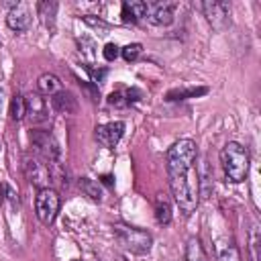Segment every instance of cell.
I'll return each instance as SVG.
<instances>
[{"label": "cell", "mask_w": 261, "mask_h": 261, "mask_svg": "<svg viewBox=\"0 0 261 261\" xmlns=\"http://www.w3.org/2000/svg\"><path fill=\"white\" fill-rule=\"evenodd\" d=\"M37 12H39V16H41V20H43L45 27H53L55 12H57V4H55V2H49V0L39 2V4H37Z\"/></svg>", "instance_id": "obj_18"}, {"label": "cell", "mask_w": 261, "mask_h": 261, "mask_svg": "<svg viewBox=\"0 0 261 261\" xmlns=\"http://www.w3.org/2000/svg\"><path fill=\"white\" fill-rule=\"evenodd\" d=\"M4 196H6V188L0 184V206H2V202H4Z\"/></svg>", "instance_id": "obj_27"}, {"label": "cell", "mask_w": 261, "mask_h": 261, "mask_svg": "<svg viewBox=\"0 0 261 261\" xmlns=\"http://www.w3.org/2000/svg\"><path fill=\"white\" fill-rule=\"evenodd\" d=\"M184 261H206V255H204V249L200 245V241L196 237L188 239V245H186V257Z\"/></svg>", "instance_id": "obj_19"}, {"label": "cell", "mask_w": 261, "mask_h": 261, "mask_svg": "<svg viewBox=\"0 0 261 261\" xmlns=\"http://www.w3.org/2000/svg\"><path fill=\"white\" fill-rule=\"evenodd\" d=\"M112 232H114V239L116 243L130 251V253H147L153 245V237L143 230V228H137V226H130V224H122V222H116L112 226Z\"/></svg>", "instance_id": "obj_3"}, {"label": "cell", "mask_w": 261, "mask_h": 261, "mask_svg": "<svg viewBox=\"0 0 261 261\" xmlns=\"http://www.w3.org/2000/svg\"><path fill=\"white\" fill-rule=\"evenodd\" d=\"M141 53H143V45L141 43H128V45H124L120 49V55H122L124 61H135Z\"/></svg>", "instance_id": "obj_23"}, {"label": "cell", "mask_w": 261, "mask_h": 261, "mask_svg": "<svg viewBox=\"0 0 261 261\" xmlns=\"http://www.w3.org/2000/svg\"><path fill=\"white\" fill-rule=\"evenodd\" d=\"M218 261H241V251L237 249V245H226L224 249H220L218 253Z\"/></svg>", "instance_id": "obj_24"}, {"label": "cell", "mask_w": 261, "mask_h": 261, "mask_svg": "<svg viewBox=\"0 0 261 261\" xmlns=\"http://www.w3.org/2000/svg\"><path fill=\"white\" fill-rule=\"evenodd\" d=\"M135 96H141V92L135 90V88L133 90H116V92H112L108 96V104L110 106H116V108H124V106H128V104H133V102L139 100Z\"/></svg>", "instance_id": "obj_14"}, {"label": "cell", "mask_w": 261, "mask_h": 261, "mask_svg": "<svg viewBox=\"0 0 261 261\" xmlns=\"http://www.w3.org/2000/svg\"><path fill=\"white\" fill-rule=\"evenodd\" d=\"M59 212V194L53 188H43L35 196V214L43 224H53Z\"/></svg>", "instance_id": "obj_4"}, {"label": "cell", "mask_w": 261, "mask_h": 261, "mask_svg": "<svg viewBox=\"0 0 261 261\" xmlns=\"http://www.w3.org/2000/svg\"><path fill=\"white\" fill-rule=\"evenodd\" d=\"M175 2H145V20L155 27H165L173 20Z\"/></svg>", "instance_id": "obj_8"}, {"label": "cell", "mask_w": 261, "mask_h": 261, "mask_svg": "<svg viewBox=\"0 0 261 261\" xmlns=\"http://www.w3.org/2000/svg\"><path fill=\"white\" fill-rule=\"evenodd\" d=\"M208 90L206 88H177V90H171L167 94V100H186V98H196V96H202L206 94Z\"/></svg>", "instance_id": "obj_21"}, {"label": "cell", "mask_w": 261, "mask_h": 261, "mask_svg": "<svg viewBox=\"0 0 261 261\" xmlns=\"http://www.w3.org/2000/svg\"><path fill=\"white\" fill-rule=\"evenodd\" d=\"M196 159H198V149L192 139H179L167 149L169 190L184 216L196 212L200 202Z\"/></svg>", "instance_id": "obj_1"}, {"label": "cell", "mask_w": 261, "mask_h": 261, "mask_svg": "<svg viewBox=\"0 0 261 261\" xmlns=\"http://www.w3.org/2000/svg\"><path fill=\"white\" fill-rule=\"evenodd\" d=\"M80 188H82V192L92 200V202H102V188H100V184L98 181H94V179H90V177H82L80 179Z\"/></svg>", "instance_id": "obj_17"}, {"label": "cell", "mask_w": 261, "mask_h": 261, "mask_svg": "<svg viewBox=\"0 0 261 261\" xmlns=\"http://www.w3.org/2000/svg\"><path fill=\"white\" fill-rule=\"evenodd\" d=\"M122 133H124V122H122V120L106 122V124H100V126L96 128V141H98L102 147L112 149V147L122 139Z\"/></svg>", "instance_id": "obj_10"}, {"label": "cell", "mask_w": 261, "mask_h": 261, "mask_svg": "<svg viewBox=\"0 0 261 261\" xmlns=\"http://www.w3.org/2000/svg\"><path fill=\"white\" fill-rule=\"evenodd\" d=\"M84 20H86L90 27H94V29H100V31H106V29H108V24H106L102 18H96V16H92V14L84 16Z\"/></svg>", "instance_id": "obj_26"}, {"label": "cell", "mask_w": 261, "mask_h": 261, "mask_svg": "<svg viewBox=\"0 0 261 261\" xmlns=\"http://www.w3.org/2000/svg\"><path fill=\"white\" fill-rule=\"evenodd\" d=\"M196 6L204 12L208 24H210L214 31L222 33V31L230 24V4H228V2L208 0V2H198Z\"/></svg>", "instance_id": "obj_5"}, {"label": "cell", "mask_w": 261, "mask_h": 261, "mask_svg": "<svg viewBox=\"0 0 261 261\" xmlns=\"http://www.w3.org/2000/svg\"><path fill=\"white\" fill-rule=\"evenodd\" d=\"M220 163L230 184H241L247 179L251 159H249V151L241 143H234V141L226 143L220 149Z\"/></svg>", "instance_id": "obj_2"}, {"label": "cell", "mask_w": 261, "mask_h": 261, "mask_svg": "<svg viewBox=\"0 0 261 261\" xmlns=\"http://www.w3.org/2000/svg\"><path fill=\"white\" fill-rule=\"evenodd\" d=\"M116 261H120V259H116Z\"/></svg>", "instance_id": "obj_28"}, {"label": "cell", "mask_w": 261, "mask_h": 261, "mask_svg": "<svg viewBox=\"0 0 261 261\" xmlns=\"http://www.w3.org/2000/svg\"><path fill=\"white\" fill-rule=\"evenodd\" d=\"M6 24L16 31V33H24L31 27V10L27 2H16L12 4V8L6 14Z\"/></svg>", "instance_id": "obj_9"}, {"label": "cell", "mask_w": 261, "mask_h": 261, "mask_svg": "<svg viewBox=\"0 0 261 261\" xmlns=\"http://www.w3.org/2000/svg\"><path fill=\"white\" fill-rule=\"evenodd\" d=\"M31 145L35 147L37 155L43 161L55 163L59 159V145L55 143V139L47 130H33L31 133Z\"/></svg>", "instance_id": "obj_6"}, {"label": "cell", "mask_w": 261, "mask_h": 261, "mask_svg": "<svg viewBox=\"0 0 261 261\" xmlns=\"http://www.w3.org/2000/svg\"><path fill=\"white\" fill-rule=\"evenodd\" d=\"M37 90H39V94H43V96H53V94H57V92L61 90V82H59V77L53 75V73H43V75L37 80Z\"/></svg>", "instance_id": "obj_15"}, {"label": "cell", "mask_w": 261, "mask_h": 261, "mask_svg": "<svg viewBox=\"0 0 261 261\" xmlns=\"http://www.w3.org/2000/svg\"><path fill=\"white\" fill-rule=\"evenodd\" d=\"M24 116H27V102H24V96L14 94V96H12V102H10V118L16 120V122H20Z\"/></svg>", "instance_id": "obj_20"}, {"label": "cell", "mask_w": 261, "mask_h": 261, "mask_svg": "<svg viewBox=\"0 0 261 261\" xmlns=\"http://www.w3.org/2000/svg\"><path fill=\"white\" fill-rule=\"evenodd\" d=\"M155 218L159 224H169L171 222V204L165 196L155 198Z\"/></svg>", "instance_id": "obj_16"}, {"label": "cell", "mask_w": 261, "mask_h": 261, "mask_svg": "<svg viewBox=\"0 0 261 261\" xmlns=\"http://www.w3.org/2000/svg\"><path fill=\"white\" fill-rule=\"evenodd\" d=\"M118 55H120L118 45H114V43H106V45H104V59H106V61H114Z\"/></svg>", "instance_id": "obj_25"}, {"label": "cell", "mask_w": 261, "mask_h": 261, "mask_svg": "<svg viewBox=\"0 0 261 261\" xmlns=\"http://www.w3.org/2000/svg\"><path fill=\"white\" fill-rule=\"evenodd\" d=\"M24 171H27V177L29 181L43 190V188H51V171H49V165L47 161H43L41 157H27L24 161Z\"/></svg>", "instance_id": "obj_7"}, {"label": "cell", "mask_w": 261, "mask_h": 261, "mask_svg": "<svg viewBox=\"0 0 261 261\" xmlns=\"http://www.w3.org/2000/svg\"><path fill=\"white\" fill-rule=\"evenodd\" d=\"M51 108L59 114H71L77 110V100L73 98L71 92L67 90H59L57 94L51 96Z\"/></svg>", "instance_id": "obj_11"}, {"label": "cell", "mask_w": 261, "mask_h": 261, "mask_svg": "<svg viewBox=\"0 0 261 261\" xmlns=\"http://www.w3.org/2000/svg\"><path fill=\"white\" fill-rule=\"evenodd\" d=\"M259 243H261V234H259V226L253 224L249 230V251H251V261H259Z\"/></svg>", "instance_id": "obj_22"}, {"label": "cell", "mask_w": 261, "mask_h": 261, "mask_svg": "<svg viewBox=\"0 0 261 261\" xmlns=\"http://www.w3.org/2000/svg\"><path fill=\"white\" fill-rule=\"evenodd\" d=\"M27 102V116L33 122H43L47 120V112H45V102L41 98V94H29L24 98Z\"/></svg>", "instance_id": "obj_12"}, {"label": "cell", "mask_w": 261, "mask_h": 261, "mask_svg": "<svg viewBox=\"0 0 261 261\" xmlns=\"http://www.w3.org/2000/svg\"><path fill=\"white\" fill-rule=\"evenodd\" d=\"M122 20L124 22H143L145 20V2H141V0L122 2Z\"/></svg>", "instance_id": "obj_13"}]
</instances>
